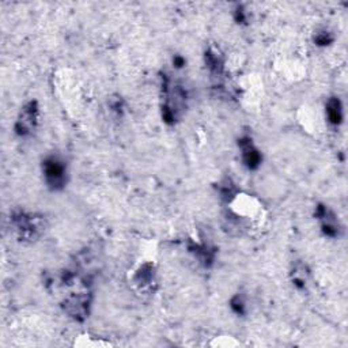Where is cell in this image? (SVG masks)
<instances>
[{"instance_id": "cell-1", "label": "cell", "mask_w": 348, "mask_h": 348, "mask_svg": "<svg viewBox=\"0 0 348 348\" xmlns=\"http://www.w3.org/2000/svg\"><path fill=\"white\" fill-rule=\"evenodd\" d=\"M64 174H66V168L63 162H60L56 158L46 160L45 162V177L46 181L53 186L64 184Z\"/></svg>"}, {"instance_id": "cell-2", "label": "cell", "mask_w": 348, "mask_h": 348, "mask_svg": "<svg viewBox=\"0 0 348 348\" xmlns=\"http://www.w3.org/2000/svg\"><path fill=\"white\" fill-rule=\"evenodd\" d=\"M340 106H339V102H332L329 106H328V115H329V119L333 121V123H337V121H340Z\"/></svg>"}]
</instances>
